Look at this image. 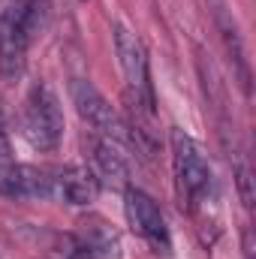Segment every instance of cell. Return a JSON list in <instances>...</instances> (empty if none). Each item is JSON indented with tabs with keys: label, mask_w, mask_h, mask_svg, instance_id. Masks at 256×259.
<instances>
[{
	"label": "cell",
	"mask_w": 256,
	"mask_h": 259,
	"mask_svg": "<svg viewBox=\"0 0 256 259\" xmlns=\"http://www.w3.org/2000/svg\"><path fill=\"white\" fill-rule=\"evenodd\" d=\"M46 0H18L0 15V75L3 81L21 78L27 64V49L42 27Z\"/></svg>",
	"instance_id": "6da1fadb"
},
{
	"label": "cell",
	"mask_w": 256,
	"mask_h": 259,
	"mask_svg": "<svg viewBox=\"0 0 256 259\" xmlns=\"http://www.w3.org/2000/svg\"><path fill=\"white\" fill-rule=\"evenodd\" d=\"M112 33H115V55H118L121 75H124V84H127L130 106L139 115L154 118V84H151L148 49H145V42L130 30L127 24H121V21L112 27Z\"/></svg>",
	"instance_id": "7a4b0ae2"
},
{
	"label": "cell",
	"mask_w": 256,
	"mask_h": 259,
	"mask_svg": "<svg viewBox=\"0 0 256 259\" xmlns=\"http://www.w3.org/2000/svg\"><path fill=\"white\" fill-rule=\"evenodd\" d=\"M169 142H172V166H175V181L181 196L187 199L190 208L205 205L214 196V172L208 157L202 154L199 142L178 127H172Z\"/></svg>",
	"instance_id": "3957f363"
},
{
	"label": "cell",
	"mask_w": 256,
	"mask_h": 259,
	"mask_svg": "<svg viewBox=\"0 0 256 259\" xmlns=\"http://www.w3.org/2000/svg\"><path fill=\"white\" fill-rule=\"evenodd\" d=\"M21 130L36 151H46V154L58 151L64 139V109L58 94L46 81H36L27 91L24 109H21Z\"/></svg>",
	"instance_id": "277c9868"
},
{
	"label": "cell",
	"mask_w": 256,
	"mask_h": 259,
	"mask_svg": "<svg viewBox=\"0 0 256 259\" xmlns=\"http://www.w3.org/2000/svg\"><path fill=\"white\" fill-rule=\"evenodd\" d=\"M69 94H72V103H75L81 121L94 130V136H100V139H106V142H112L118 148H127L133 142L130 127L121 121V115L109 106V100L88 78H72Z\"/></svg>",
	"instance_id": "5b68a950"
},
{
	"label": "cell",
	"mask_w": 256,
	"mask_h": 259,
	"mask_svg": "<svg viewBox=\"0 0 256 259\" xmlns=\"http://www.w3.org/2000/svg\"><path fill=\"white\" fill-rule=\"evenodd\" d=\"M124 211H127V220L133 226V232L154 250V253H169L172 250V235H169V226H166V217L160 211V205L139 187H127L124 190Z\"/></svg>",
	"instance_id": "8992f818"
},
{
	"label": "cell",
	"mask_w": 256,
	"mask_h": 259,
	"mask_svg": "<svg viewBox=\"0 0 256 259\" xmlns=\"http://www.w3.org/2000/svg\"><path fill=\"white\" fill-rule=\"evenodd\" d=\"M208 9L214 15V24L220 30V39H223V49L229 55V64H232V75L235 81L241 84L244 94H250V66H247V58H244V39L238 33V21L235 15L229 12L226 0H208Z\"/></svg>",
	"instance_id": "52a82bcc"
},
{
	"label": "cell",
	"mask_w": 256,
	"mask_h": 259,
	"mask_svg": "<svg viewBox=\"0 0 256 259\" xmlns=\"http://www.w3.org/2000/svg\"><path fill=\"white\" fill-rule=\"evenodd\" d=\"M91 151H94V175L100 181V187H112V190H127V178H130V169H127V160H124V148L94 136L91 142Z\"/></svg>",
	"instance_id": "ba28073f"
},
{
	"label": "cell",
	"mask_w": 256,
	"mask_h": 259,
	"mask_svg": "<svg viewBox=\"0 0 256 259\" xmlns=\"http://www.w3.org/2000/svg\"><path fill=\"white\" fill-rule=\"evenodd\" d=\"M66 259H121V241L109 226L91 223L75 235Z\"/></svg>",
	"instance_id": "9c48e42d"
},
{
	"label": "cell",
	"mask_w": 256,
	"mask_h": 259,
	"mask_svg": "<svg viewBox=\"0 0 256 259\" xmlns=\"http://www.w3.org/2000/svg\"><path fill=\"white\" fill-rule=\"evenodd\" d=\"M18 184H21V166L12 154V142L0 115V193L3 196H18Z\"/></svg>",
	"instance_id": "30bf717a"
}]
</instances>
